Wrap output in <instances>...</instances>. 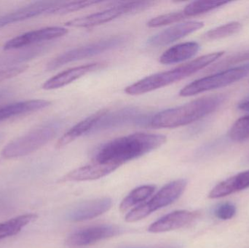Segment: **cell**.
Wrapping results in <instances>:
<instances>
[{
  "label": "cell",
  "instance_id": "32",
  "mask_svg": "<svg viewBox=\"0 0 249 248\" xmlns=\"http://www.w3.org/2000/svg\"><path fill=\"white\" fill-rule=\"evenodd\" d=\"M238 108L240 110L249 112V98L246 99L245 100H242V101L238 104Z\"/></svg>",
  "mask_w": 249,
  "mask_h": 248
},
{
  "label": "cell",
  "instance_id": "22",
  "mask_svg": "<svg viewBox=\"0 0 249 248\" xmlns=\"http://www.w3.org/2000/svg\"><path fill=\"white\" fill-rule=\"evenodd\" d=\"M36 218L37 216L35 214H24L0 223V240L18 234L25 227L33 222Z\"/></svg>",
  "mask_w": 249,
  "mask_h": 248
},
{
  "label": "cell",
  "instance_id": "30",
  "mask_svg": "<svg viewBox=\"0 0 249 248\" xmlns=\"http://www.w3.org/2000/svg\"><path fill=\"white\" fill-rule=\"evenodd\" d=\"M27 66H18L0 70V83L20 75L27 69Z\"/></svg>",
  "mask_w": 249,
  "mask_h": 248
},
{
  "label": "cell",
  "instance_id": "11",
  "mask_svg": "<svg viewBox=\"0 0 249 248\" xmlns=\"http://www.w3.org/2000/svg\"><path fill=\"white\" fill-rule=\"evenodd\" d=\"M68 33L66 28L53 26V27L42 28L36 30L31 31L23 34L16 36L7 41L4 45V50L20 49L31 46L45 41L53 40L61 37Z\"/></svg>",
  "mask_w": 249,
  "mask_h": 248
},
{
  "label": "cell",
  "instance_id": "12",
  "mask_svg": "<svg viewBox=\"0 0 249 248\" xmlns=\"http://www.w3.org/2000/svg\"><path fill=\"white\" fill-rule=\"evenodd\" d=\"M203 26L204 23L200 21H187L177 23L149 38L147 40V44L152 47L165 46L196 31H198Z\"/></svg>",
  "mask_w": 249,
  "mask_h": 248
},
{
  "label": "cell",
  "instance_id": "8",
  "mask_svg": "<svg viewBox=\"0 0 249 248\" xmlns=\"http://www.w3.org/2000/svg\"><path fill=\"white\" fill-rule=\"evenodd\" d=\"M187 182L178 179L165 185L149 202L136 207L126 215L125 221L136 222L147 217L158 210L165 208L177 200L185 190Z\"/></svg>",
  "mask_w": 249,
  "mask_h": 248
},
{
  "label": "cell",
  "instance_id": "23",
  "mask_svg": "<svg viewBox=\"0 0 249 248\" xmlns=\"http://www.w3.org/2000/svg\"><path fill=\"white\" fill-rule=\"evenodd\" d=\"M155 189L156 188L153 185H145L136 188L122 201L120 205V211L125 212L132 207L146 200L155 192Z\"/></svg>",
  "mask_w": 249,
  "mask_h": 248
},
{
  "label": "cell",
  "instance_id": "33",
  "mask_svg": "<svg viewBox=\"0 0 249 248\" xmlns=\"http://www.w3.org/2000/svg\"><path fill=\"white\" fill-rule=\"evenodd\" d=\"M11 95V91L7 88H0V102L8 98Z\"/></svg>",
  "mask_w": 249,
  "mask_h": 248
},
{
  "label": "cell",
  "instance_id": "6",
  "mask_svg": "<svg viewBox=\"0 0 249 248\" xmlns=\"http://www.w3.org/2000/svg\"><path fill=\"white\" fill-rule=\"evenodd\" d=\"M249 74V64L224 70L190 83L181 89L179 96L181 97H190L199 93L227 87L240 81Z\"/></svg>",
  "mask_w": 249,
  "mask_h": 248
},
{
  "label": "cell",
  "instance_id": "28",
  "mask_svg": "<svg viewBox=\"0 0 249 248\" xmlns=\"http://www.w3.org/2000/svg\"><path fill=\"white\" fill-rule=\"evenodd\" d=\"M187 18L185 15L181 11L174 12V13H167V14L161 15L157 16L154 18L151 19L147 23V26L150 28L161 27L166 25L172 24V23H178V22L184 20Z\"/></svg>",
  "mask_w": 249,
  "mask_h": 248
},
{
  "label": "cell",
  "instance_id": "20",
  "mask_svg": "<svg viewBox=\"0 0 249 248\" xmlns=\"http://www.w3.org/2000/svg\"><path fill=\"white\" fill-rule=\"evenodd\" d=\"M200 50L197 42H187L178 44L168 48L160 57L159 61L162 64H174L187 61L193 58Z\"/></svg>",
  "mask_w": 249,
  "mask_h": 248
},
{
  "label": "cell",
  "instance_id": "26",
  "mask_svg": "<svg viewBox=\"0 0 249 248\" xmlns=\"http://www.w3.org/2000/svg\"><path fill=\"white\" fill-rule=\"evenodd\" d=\"M241 29H242V25L239 22H231L209 31L205 33L203 37L206 40L223 39V38L235 34L239 32Z\"/></svg>",
  "mask_w": 249,
  "mask_h": 248
},
{
  "label": "cell",
  "instance_id": "29",
  "mask_svg": "<svg viewBox=\"0 0 249 248\" xmlns=\"http://www.w3.org/2000/svg\"><path fill=\"white\" fill-rule=\"evenodd\" d=\"M236 214V208L233 204L226 202L218 206L215 210V215L219 219L229 220Z\"/></svg>",
  "mask_w": 249,
  "mask_h": 248
},
{
  "label": "cell",
  "instance_id": "18",
  "mask_svg": "<svg viewBox=\"0 0 249 248\" xmlns=\"http://www.w3.org/2000/svg\"><path fill=\"white\" fill-rule=\"evenodd\" d=\"M51 102L46 100H29L11 103L0 108V123L14 116L26 115L49 107Z\"/></svg>",
  "mask_w": 249,
  "mask_h": 248
},
{
  "label": "cell",
  "instance_id": "15",
  "mask_svg": "<svg viewBox=\"0 0 249 248\" xmlns=\"http://www.w3.org/2000/svg\"><path fill=\"white\" fill-rule=\"evenodd\" d=\"M56 3L57 1H35L16 11L0 16V29L41 15H49L50 10Z\"/></svg>",
  "mask_w": 249,
  "mask_h": 248
},
{
  "label": "cell",
  "instance_id": "34",
  "mask_svg": "<svg viewBox=\"0 0 249 248\" xmlns=\"http://www.w3.org/2000/svg\"><path fill=\"white\" fill-rule=\"evenodd\" d=\"M1 138H2V134L0 133V141H1Z\"/></svg>",
  "mask_w": 249,
  "mask_h": 248
},
{
  "label": "cell",
  "instance_id": "19",
  "mask_svg": "<svg viewBox=\"0 0 249 248\" xmlns=\"http://www.w3.org/2000/svg\"><path fill=\"white\" fill-rule=\"evenodd\" d=\"M249 186V170L238 173L216 185L209 194L210 199H218L235 192L244 190Z\"/></svg>",
  "mask_w": 249,
  "mask_h": 248
},
{
  "label": "cell",
  "instance_id": "1",
  "mask_svg": "<svg viewBox=\"0 0 249 248\" xmlns=\"http://www.w3.org/2000/svg\"><path fill=\"white\" fill-rule=\"evenodd\" d=\"M160 134L135 132L115 138L98 147L93 162L121 167L124 163L139 158L160 148L166 142Z\"/></svg>",
  "mask_w": 249,
  "mask_h": 248
},
{
  "label": "cell",
  "instance_id": "35",
  "mask_svg": "<svg viewBox=\"0 0 249 248\" xmlns=\"http://www.w3.org/2000/svg\"></svg>",
  "mask_w": 249,
  "mask_h": 248
},
{
  "label": "cell",
  "instance_id": "31",
  "mask_svg": "<svg viewBox=\"0 0 249 248\" xmlns=\"http://www.w3.org/2000/svg\"><path fill=\"white\" fill-rule=\"evenodd\" d=\"M249 59V52H242V53L238 54V55H234L232 58H229L226 61H223L220 64H218V66L214 67L215 68H222V67L228 66L230 65L236 64L241 61H245V60Z\"/></svg>",
  "mask_w": 249,
  "mask_h": 248
},
{
  "label": "cell",
  "instance_id": "21",
  "mask_svg": "<svg viewBox=\"0 0 249 248\" xmlns=\"http://www.w3.org/2000/svg\"><path fill=\"white\" fill-rule=\"evenodd\" d=\"M102 113V110L99 111L76 124L58 140L56 144L57 148H63V147L71 144V142L75 141L80 137L91 133L92 131L96 125V122L99 120Z\"/></svg>",
  "mask_w": 249,
  "mask_h": 248
},
{
  "label": "cell",
  "instance_id": "3",
  "mask_svg": "<svg viewBox=\"0 0 249 248\" xmlns=\"http://www.w3.org/2000/svg\"><path fill=\"white\" fill-rule=\"evenodd\" d=\"M224 54V51L206 54L174 69L152 74L136 82L134 84L127 86L124 89V92L130 96H139L166 87L190 77L200 70L206 68L220 58Z\"/></svg>",
  "mask_w": 249,
  "mask_h": 248
},
{
  "label": "cell",
  "instance_id": "14",
  "mask_svg": "<svg viewBox=\"0 0 249 248\" xmlns=\"http://www.w3.org/2000/svg\"><path fill=\"white\" fill-rule=\"evenodd\" d=\"M112 205V200L109 198L86 201L73 208L69 213L67 218L72 222H81L93 219L107 212Z\"/></svg>",
  "mask_w": 249,
  "mask_h": 248
},
{
  "label": "cell",
  "instance_id": "7",
  "mask_svg": "<svg viewBox=\"0 0 249 248\" xmlns=\"http://www.w3.org/2000/svg\"><path fill=\"white\" fill-rule=\"evenodd\" d=\"M127 39L124 36H115L89 44L85 46L74 48L54 58L47 65L48 71H53L66 64L91 58L107 51L116 49L124 45Z\"/></svg>",
  "mask_w": 249,
  "mask_h": 248
},
{
  "label": "cell",
  "instance_id": "16",
  "mask_svg": "<svg viewBox=\"0 0 249 248\" xmlns=\"http://www.w3.org/2000/svg\"><path fill=\"white\" fill-rule=\"evenodd\" d=\"M118 166L112 164L93 163L88 165L78 167L70 172L61 182H88L105 177L118 168Z\"/></svg>",
  "mask_w": 249,
  "mask_h": 248
},
{
  "label": "cell",
  "instance_id": "27",
  "mask_svg": "<svg viewBox=\"0 0 249 248\" xmlns=\"http://www.w3.org/2000/svg\"><path fill=\"white\" fill-rule=\"evenodd\" d=\"M229 138L235 142L249 139V115L238 119L230 130Z\"/></svg>",
  "mask_w": 249,
  "mask_h": 248
},
{
  "label": "cell",
  "instance_id": "25",
  "mask_svg": "<svg viewBox=\"0 0 249 248\" xmlns=\"http://www.w3.org/2000/svg\"><path fill=\"white\" fill-rule=\"evenodd\" d=\"M102 2L101 1H57L50 10L49 15L68 14Z\"/></svg>",
  "mask_w": 249,
  "mask_h": 248
},
{
  "label": "cell",
  "instance_id": "10",
  "mask_svg": "<svg viewBox=\"0 0 249 248\" xmlns=\"http://www.w3.org/2000/svg\"><path fill=\"white\" fill-rule=\"evenodd\" d=\"M123 232L124 229L116 225L102 224L92 226L71 233L66 243L70 247H86L102 240L116 237Z\"/></svg>",
  "mask_w": 249,
  "mask_h": 248
},
{
  "label": "cell",
  "instance_id": "17",
  "mask_svg": "<svg viewBox=\"0 0 249 248\" xmlns=\"http://www.w3.org/2000/svg\"><path fill=\"white\" fill-rule=\"evenodd\" d=\"M99 66L100 64L99 63H93L65 70L47 80L42 85V88L46 90L61 88L81 78L83 76L96 71Z\"/></svg>",
  "mask_w": 249,
  "mask_h": 248
},
{
  "label": "cell",
  "instance_id": "4",
  "mask_svg": "<svg viewBox=\"0 0 249 248\" xmlns=\"http://www.w3.org/2000/svg\"><path fill=\"white\" fill-rule=\"evenodd\" d=\"M62 127L61 120L44 124L9 143L1 150V156L4 159H13L29 155L53 139Z\"/></svg>",
  "mask_w": 249,
  "mask_h": 248
},
{
  "label": "cell",
  "instance_id": "9",
  "mask_svg": "<svg viewBox=\"0 0 249 248\" xmlns=\"http://www.w3.org/2000/svg\"><path fill=\"white\" fill-rule=\"evenodd\" d=\"M152 116H146L135 107H126L118 110H102V115L96 122L91 133L121 128L127 125H144L150 124Z\"/></svg>",
  "mask_w": 249,
  "mask_h": 248
},
{
  "label": "cell",
  "instance_id": "2",
  "mask_svg": "<svg viewBox=\"0 0 249 248\" xmlns=\"http://www.w3.org/2000/svg\"><path fill=\"white\" fill-rule=\"evenodd\" d=\"M227 100L225 94L206 96L186 104L158 112L151 119V125L158 128H174L190 125L219 109Z\"/></svg>",
  "mask_w": 249,
  "mask_h": 248
},
{
  "label": "cell",
  "instance_id": "24",
  "mask_svg": "<svg viewBox=\"0 0 249 248\" xmlns=\"http://www.w3.org/2000/svg\"><path fill=\"white\" fill-rule=\"evenodd\" d=\"M227 1H195L187 4L182 10L186 17H193L212 11L228 4Z\"/></svg>",
  "mask_w": 249,
  "mask_h": 248
},
{
  "label": "cell",
  "instance_id": "5",
  "mask_svg": "<svg viewBox=\"0 0 249 248\" xmlns=\"http://www.w3.org/2000/svg\"><path fill=\"white\" fill-rule=\"evenodd\" d=\"M155 4L153 1H121L109 8L89 16L70 20L65 23L69 27L90 28L109 23L124 15L147 10Z\"/></svg>",
  "mask_w": 249,
  "mask_h": 248
},
{
  "label": "cell",
  "instance_id": "13",
  "mask_svg": "<svg viewBox=\"0 0 249 248\" xmlns=\"http://www.w3.org/2000/svg\"><path fill=\"white\" fill-rule=\"evenodd\" d=\"M198 217V212L188 211H174L152 223L148 228V231L158 234L178 230L192 224Z\"/></svg>",
  "mask_w": 249,
  "mask_h": 248
}]
</instances>
